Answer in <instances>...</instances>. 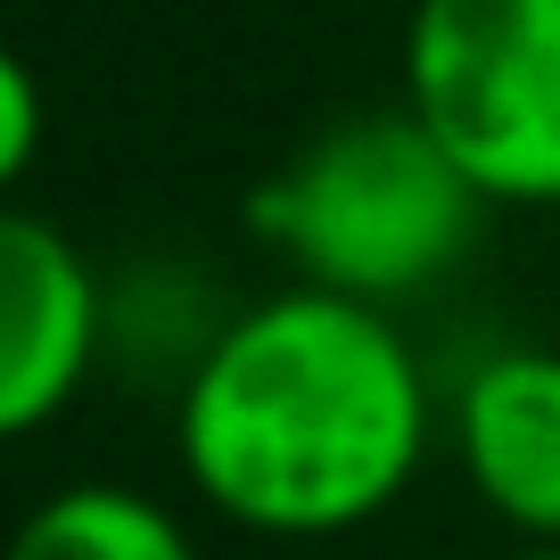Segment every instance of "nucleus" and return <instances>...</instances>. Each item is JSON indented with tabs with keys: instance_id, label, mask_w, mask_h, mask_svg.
<instances>
[{
	"instance_id": "nucleus-4",
	"label": "nucleus",
	"mask_w": 560,
	"mask_h": 560,
	"mask_svg": "<svg viewBox=\"0 0 560 560\" xmlns=\"http://www.w3.org/2000/svg\"><path fill=\"white\" fill-rule=\"evenodd\" d=\"M107 347V280L50 223L0 198V445L42 438Z\"/></svg>"
},
{
	"instance_id": "nucleus-3",
	"label": "nucleus",
	"mask_w": 560,
	"mask_h": 560,
	"mask_svg": "<svg viewBox=\"0 0 560 560\" xmlns=\"http://www.w3.org/2000/svg\"><path fill=\"white\" fill-rule=\"evenodd\" d=\"M404 107L487 207H560V0H412Z\"/></svg>"
},
{
	"instance_id": "nucleus-2",
	"label": "nucleus",
	"mask_w": 560,
	"mask_h": 560,
	"mask_svg": "<svg viewBox=\"0 0 560 560\" xmlns=\"http://www.w3.org/2000/svg\"><path fill=\"white\" fill-rule=\"evenodd\" d=\"M247 223L280 247L298 280L396 314L478 247L487 198L420 132L412 107H380L298 149V165L256 190Z\"/></svg>"
},
{
	"instance_id": "nucleus-6",
	"label": "nucleus",
	"mask_w": 560,
	"mask_h": 560,
	"mask_svg": "<svg viewBox=\"0 0 560 560\" xmlns=\"http://www.w3.org/2000/svg\"><path fill=\"white\" fill-rule=\"evenodd\" d=\"M0 560H198L190 527L140 487L116 478H83V487H58L9 527Z\"/></svg>"
},
{
	"instance_id": "nucleus-7",
	"label": "nucleus",
	"mask_w": 560,
	"mask_h": 560,
	"mask_svg": "<svg viewBox=\"0 0 560 560\" xmlns=\"http://www.w3.org/2000/svg\"><path fill=\"white\" fill-rule=\"evenodd\" d=\"M42 132H50V107H42V74L25 67L9 42H0V198L25 182V165L42 158Z\"/></svg>"
},
{
	"instance_id": "nucleus-5",
	"label": "nucleus",
	"mask_w": 560,
	"mask_h": 560,
	"mask_svg": "<svg viewBox=\"0 0 560 560\" xmlns=\"http://www.w3.org/2000/svg\"><path fill=\"white\" fill-rule=\"evenodd\" d=\"M454 462L527 544H560V347H494L454 396Z\"/></svg>"
},
{
	"instance_id": "nucleus-8",
	"label": "nucleus",
	"mask_w": 560,
	"mask_h": 560,
	"mask_svg": "<svg viewBox=\"0 0 560 560\" xmlns=\"http://www.w3.org/2000/svg\"><path fill=\"white\" fill-rule=\"evenodd\" d=\"M503 560H560V544H520V552H503Z\"/></svg>"
},
{
	"instance_id": "nucleus-1",
	"label": "nucleus",
	"mask_w": 560,
	"mask_h": 560,
	"mask_svg": "<svg viewBox=\"0 0 560 560\" xmlns=\"http://www.w3.org/2000/svg\"><path fill=\"white\" fill-rule=\"evenodd\" d=\"M429 429L438 404L404 322L314 280L214 322L174 404V454L198 503L280 544L347 536L404 503Z\"/></svg>"
}]
</instances>
